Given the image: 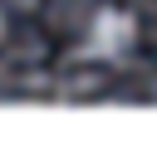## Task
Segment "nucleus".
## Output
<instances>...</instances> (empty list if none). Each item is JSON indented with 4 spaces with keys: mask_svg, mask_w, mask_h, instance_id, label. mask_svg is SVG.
<instances>
[{
    "mask_svg": "<svg viewBox=\"0 0 157 152\" xmlns=\"http://www.w3.org/2000/svg\"><path fill=\"white\" fill-rule=\"evenodd\" d=\"M137 39H142L137 15L128 5H118V0H108V5H98L83 20V29H78V59H88V64H123L137 49Z\"/></svg>",
    "mask_w": 157,
    "mask_h": 152,
    "instance_id": "nucleus-1",
    "label": "nucleus"
},
{
    "mask_svg": "<svg viewBox=\"0 0 157 152\" xmlns=\"http://www.w3.org/2000/svg\"><path fill=\"white\" fill-rule=\"evenodd\" d=\"M5 29H10V20H5V10H0V39H5Z\"/></svg>",
    "mask_w": 157,
    "mask_h": 152,
    "instance_id": "nucleus-2",
    "label": "nucleus"
}]
</instances>
